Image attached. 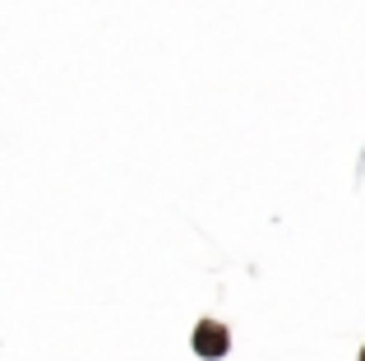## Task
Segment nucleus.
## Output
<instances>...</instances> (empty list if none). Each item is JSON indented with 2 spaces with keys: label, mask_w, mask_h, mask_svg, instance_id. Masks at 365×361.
Here are the masks:
<instances>
[{
  "label": "nucleus",
  "mask_w": 365,
  "mask_h": 361,
  "mask_svg": "<svg viewBox=\"0 0 365 361\" xmlns=\"http://www.w3.org/2000/svg\"><path fill=\"white\" fill-rule=\"evenodd\" d=\"M190 343H195V357L217 361V357L232 352V329H227L222 320H199L195 334H190Z\"/></svg>",
  "instance_id": "f257e3e1"
},
{
  "label": "nucleus",
  "mask_w": 365,
  "mask_h": 361,
  "mask_svg": "<svg viewBox=\"0 0 365 361\" xmlns=\"http://www.w3.org/2000/svg\"><path fill=\"white\" fill-rule=\"evenodd\" d=\"M361 361H365V352H361Z\"/></svg>",
  "instance_id": "f03ea898"
}]
</instances>
